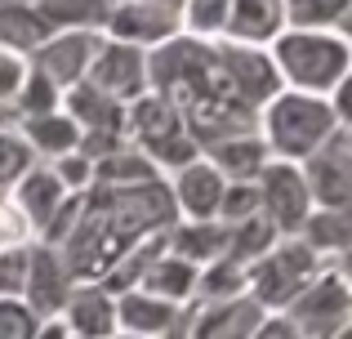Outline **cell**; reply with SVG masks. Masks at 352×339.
Returning <instances> with one entry per match:
<instances>
[{"label":"cell","mask_w":352,"mask_h":339,"mask_svg":"<svg viewBox=\"0 0 352 339\" xmlns=\"http://www.w3.org/2000/svg\"><path fill=\"white\" fill-rule=\"evenodd\" d=\"M98 36L103 32H89V27L50 32L32 54H27V63H32L41 76H50L58 89H67V85H76V80H85V67H89V58H94Z\"/></svg>","instance_id":"12"},{"label":"cell","mask_w":352,"mask_h":339,"mask_svg":"<svg viewBox=\"0 0 352 339\" xmlns=\"http://www.w3.org/2000/svg\"><path fill=\"white\" fill-rule=\"evenodd\" d=\"M258 188V215L276 228V232H299L303 219L312 215V197H308V183L299 174V161H267L254 179Z\"/></svg>","instance_id":"7"},{"label":"cell","mask_w":352,"mask_h":339,"mask_svg":"<svg viewBox=\"0 0 352 339\" xmlns=\"http://www.w3.org/2000/svg\"><path fill=\"white\" fill-rule=\"evenodd\" d=\"M14 130L23 134V143L32 148L36 161H54V157H63V152L80 148V130H76V121H72L63 107L41 112V116H18Z\"/></svg>","instance_id":"21"},{"label":"cell","mask_w":352,"mask_h":339,"mask_svg":"<svg viewBox=\"0 0 352 339\" xmlns=\"http://www.w3.org/2000/svg\"><path fill=\"white\" fill-rule=\"evenodd\" d=\"M335 125H344V121H339L330 94H308V89L281 85L258 107V134H263L267 152L276 161H303L317 143H326V134Z\"/></svg>","instance_id":"3"},{"label":"cell","mask_w":352,"mask_h":339,"mask_svg":"<svg viewBox=\"0 0 352 339\" xmlns=\"http://www.w3.org/2000/svg\"><path fill=\"white\" fill-rule=\"evenodd\" d=\"M267 54H272V67L285 89L335 94L352 76L348 27H281Z\"/></svg>","instance_id":"2"},{"label":"cell","mask_w":352,"mask_h":339,"mask_svg":"<svg viewBox=\"0 0 352 339\" xmlns=\"http://www.w3.org/2000/svg\"><path fill=\"white\" fill-rule=\"evenodd\" d=\"M50 36V23L36 14L32 0H14V5H0V45L18 54H32L36 45Z\"/></svg>","instance_id":"25"},{"label":"cell","mask_w":352,"mask_h":339,"mask_svg":"<svg viewBox=\"0 0 352 339\" xmlns=\"http://www.w3.org/2000/svg\"><path fill=\"white\" fill-rule=\"evenodd\" d=\"M161 5H179V0H161Z\"/></svg>","instance_id":"42"},{"label":"cell","mask_w":352,"mask_h":339,"mask_svg":"<svg viewBox=\"0 0 352 339\" xmlns=\"http://www.w3.org/2000/svg\"><path fill=\"white\" fill-rule=\"evenodd\" d=\"M54 174H58V183L67 192H85L89 183H94V157H85L80 148H72V152H63V157H54V161H45Z\"/></svg>","instance_id":"35"},{"label":"cell","mask_w":352,"mask_h":339,"mask_svg":"<svg viewBox=\"0 0 352 339\" xmlns=\"http://www.w3.org/2000/svg\"><path fill=\"white\" fill-rule=\"evenodd\" d=\"M241 290H245V263L219 254V259H210L206 268H201L197 295L192 299H223V295H241Z\"/></svg>","instance_id":"31"},{"label":"cell","mask_w":352,"mask_h":339,"mask_svg":"<svg viewBox=\"0 0 352 339\" xmlns=\"http://www.w3.org/2000/svg\"><path fill=\"white\" fill-rule=\"evenodd\" d=\"M321 263H330V259H321L299 232H285L245 268V295L258 299L267 313H281V308L321 272Z\"/></svg>","instance_id":"4"},{"label":"cell","mask_w":352,"mask_h":339,"mask_svg":"<svg viewBox=\"0 0 352 339\" xmlns=\"http://www.w3.org/2000/svg\"><path fill=\"white\" fill-rule=\"evenodd\" d=\"M281 317L303 339H339L352 331V286H348V259L321 263V272L281 308Z\"/></svg>","instance_id":"5"},{"label":"cell","mask_w":352,"mask_h":339,"mask_svg":"<svg viewBox=\"0 0 352 339\" xmlns=\"http://www.w3.org/2000/svg\"><path fill=\"white\" fill-rule=\"evenodd\" d=\"M116 331L143 335V339H183L188 331V304H170L161 295L129 286L116 290Z\"/></svg>","instance_id":"11"},{"label":"cell","mask_w":352,"mask_h":339,"mask_svg":"<svg viewBox=\"0 0 352 339\" xmlns=\"http://www.w3.org/2000/svg\"><path fill=\"white\" fill-rule=\"evenodd\" d=\"M197 277H201L197 263L161 245V250L147 259V268L138 272L134 286H138V290H147V295L170 299V304H192V295H197Z\"/></svg>","instance_id":"19"},{"label":"cell","mask_w":352,"mask_h":339,"mask_svg":"<svg viewBox=\"0 0 352 339\" xmlns=\"http://www.w3.org/2000/svg\"><path fill=\"white\" fill-rule=\"evenodd\" d=\"M179 219L165 179L129 183V188H112V183H89L80 197V215L72 232L58 241V254L67 263L72 281H103L125 250L138 241L165 232Z\"/></svg>","instance_id":"1"},{"label":"cell","mask_w":352,"mask_h":339,"mask_svg":"<svg viewBox=\"0 0 352 339\" xmlns=\"http://www.w3.org/2000/svg\"><path fill=\"white\" fill-rule=\"evenodd\" d=\"M107 339H143V335H125V331H116V335H107Z\"/></svg>","instance_id":"41"},{"label":"cell","mask_w":352,"mask_h":339,"mask_svg":"<svg viewBox=\"0 0 352 339\" xmlns=\"http://www.w3.org/2000/svg\"><path fill=\"white\" fill-rule=\"evenodd\" d=\"M299 174L308 183L312 206H352V130L335 125L326 143L299 161Z\"/></svg>","instance_id":"6"},{"label":"cell","mask_w":352,"mask_h":339,"mask_svg":"<svg viewBox=\"0 0 352 339\" xmlns=\"http://www.w3.org/2000/svg\"><path fill=\"white\" fill-rule=\"evenodd\" d=\"M165 250L206 268L210 259H219L228 250V223H219V219H174L165 228Z\"/></svg>","instance_id":"22"},{"label":"cell","mask_w":352,"mask_h":339,"mask_svg":"<svg viewBox=\"0 0 352 339\" xmlns=\"http://www.w3.org/2000/svg\"><path fill=\"white\" fill-rule=\"evenodd\" d=\"M72 339H76V335H72Z\"/></svg>","instance_id":"43"},{"label":"cell","mask_w":352,"mask_h":339,"mask_svg":"<svg viewBox=\"0 0 352 339\" xmlns=\"http://www.w3.org/2000/svg\"><path fill=\"white\" fill-rule=\"evenodd\" d=\"M165 183H170V197H174L179 219H214L228 179L210 166L206 157H192L188 166H179L174 174H165Z\"/></svg>","instance_id":"17"},{"label":"cell","mask_w":352,"mask_h":339,"mask_svg":"<svg viewBox=\"0 0 352 339\" xmlns=\"http://www.w3.org/2000/svg\"><path fill=\"white\" fill-rule=\"evenodd\" d=\"M36 14L50 23V32H67V27H89L98 32L107 14V0H32Z\"/></svg>","instance_id":"26"},{"label":"cell","mask_w":352,"mask_h":339,"mask_svg":"<svg viewBox=\"0 0 352 339\" xmlns=\"http://www.w3.org/2000/svg\"><path fill=\"white\" fill-rule=\"evenodd\" d=\"M23 76H27V54L0 45V125H14V121H9V103H14Z\"/></svg>","instance_id":"36"},{"label":"cell","mask_w":352,"mask_h":339,"mask_svg":"<svg viewBox=\"0 0 352 339\" xmlns=\"http://www.w3.org/2000/svg\"><path fill=\"white\" fill-rule=\"evenodd\" d=\"M285 27H348L352 0H281Z\"/></svg>","instance_id":"30"},{"label":"cell","mask_w":352,"mask_h":339,"mask_svg":"<svg viewBox=\"0 0 352 339\" xmlns=\"http://www.w3.org/2000/svg\"><path fill=\"white\" fill-rule=\"evenodd\" d=\"M299 237L321 254V259H348L352 245V206H312L303 219Z\"/></svg>","instance_id":"24"},{"label":"cell","mask_w":352,"mask_h":339,"mask_svg":"<svg viewBox=\"0 0 352 339\" xmlns=\"http://www.w3.org/2000/svg\"><path fill=\"white\" fill-rule=\"evenodd\" d=\"M201 157L223 174V179H258V170L272 161V152H267L258 130H245V134H228V139L201 143Z\"/></svg>","instance_id":"20"},{"label":"cell","mask_w":352,"mask_h":339,"mask_svg":"<svg viewBox=\"0 0 352 339\" xmlns=\"http://www.w3.org/2000/svg\"><path fill=\"white\" fill-rule=\"evenodd\" d=\"M58 317L76 339H107L116 335V295L103 281H76L63 299Z\"/></svg>","instance_id":"15"},{"label":"cell","mask_w":352,"mask_h":339,"mask_svg":"<svg viewBox=\"0 0 352 339\" xmlns=\"http://www.w3.org/2000/svg\"><path fill=\"white\" fill-rule=\"evenodd\" d=\"M263 313L267 308L258 299H250L245 290L223 299H192L183 339H250L254 326L263 322Z\"/></svg>","instance_id":"10"},{"label":"cell","mask_w":352,"mask_h":339,"mask_svg":"<svg viewBox=\"0 0 352 339\" xmlns=\"http://www.w3.org/2000/svg\"><path fill=\"white\" fill-rule=\"evenodd\" d=\"M36 322H41V317L18 295H0V339H32Z\"/></svg>","instance_id":"38"},{"label":"cell","mask_w":352,"mask_h":339,"mask_svg":"<svg viewBox=\"0 0 352 339\" xmlns=\"http://www.w3.org/2000/svg\"><path fill=\"white\" fill-rule=\"evenodd\" d=\"M250 339H303V335L294 331L281 313H263V322L254 326V335H250Z\"/></svg>","instance_id":"39"},{"label":"cell","mask_w":352,"mask_h":339,"mask_svg":"<svg viewBox=\"0 0 352 339\" xmlns=\"http://www.w3.org/2000/svg\"><path fill=\"white\" fill-rule=\"evenodd\" d=\"M32 339H72V331L63 326V317H41L36 331H32Z\"/></svg>","instance_id":"40"},{"label":"cell","mask_w":352,"mask_h":339,"mask_svg":"<svg viewBox=\"0 0 352 339\" xmlns=\"http://www.w3.org/2000/svg\"><path fill=\"white\" fill-rule=\"evenodd\" d=\"M5 197H9V206L23 215V223L32 228V237H41V228L50 223V215L63 206L67 188L58 183V174L45 166V161H32V166H27L14 183H9Z\"/></svg>","instance_id":"16"},{"label":"cell","mask_w":352,"mask_h":339,"mask_svg":"<svg viewBox=\"0 0 352 339\" xmlns=\"http://www.w3.org/2000/svg\"><path fill=\"white\" fill-rule=\"evenodd\" d=\"M285 27V5L281 0H232L228 5L223 36L241 45H272V36Z\"/></svg>","instance_id":"23"},{"label":"cell","mask_w":352,"mask_h":339,"mask_svg":"<svg viewBox=\"0 0 352 339\" xmlns=\"http://www.w3.org/2000/svg\"><path fill=\"white\" fill-rule=\"evenodd\" d=\"M250 215H258V188H254V179H228L214 219H219V223H241V219H250Z\"/></svg>","instance_id":"33"},{"label":"cell","mask_w":352,"mask_h":339,"mask_svg":"<svg viewBox=\"0 0 352 339\" xmlns=\"http://www.w3.org/2000/svg\"><path fill=\"white\" fill-rule=\"evenodd\" d=\"M228 5L232 0H179V32L201 36V41H219L228 23Z\"/></svg>","instance_id":"29"},{"label":"cell","mask_w":352,"mask_h":339,"mask_svg":"<svg viewBox=\"0 0 352 339\" xmlns=\"http://www.w3.org/2000/svg\"><path fill=\"white\" fill-rule=\"evenodd\" d=\"M32 148L23 143V134L14 125H0V192H9V183L18 179L27 166H32Z\"/></svg>","instance_id":"34"},{"label":"cell","mask_w":352,"mask_h":339,"mask_svg":"<svg viewBox=\"0 0 352 339\" xmlns=\"http://www.w3.org/2000/svg\"><path fill=\"white\" fill-rule=\"evenodd\" d=\"M27 259H32V241L0 245V295H23Z\"/></svg>","instance_id":"37"},{"label":"cell","mask_w":352,"mask_h":339,"mask_svg":"<svg viewBox=\"0 0 352 339\" xmlns=\"http://www.w3.org/2000/svg\"><path fill=\"white\" fill-rule=\"evenodd\" d=\"M72 286H76V281H72L58 245L36 241V237H32V259H27V277H23V295H18V299H23L36 317H58L63 299H67Z\"/></svg>","instance_id":"14"},{"label":"cell","mask_w":352,"mask_h":339,"mask_svg":"<svg viewBox=\"0 0 352 339\" xmlns=\"http://www.w3.org/2000/svg\"><path fill=\"white\" fill-rule=\"evenodd\" d=\"M214 50H219V63H223L232 89L245 98L250 107H263L267 98L281 89V76H276V67H272V54H267V45H241V41L219 36Z\"/></svg>","instance_id":"13"},{"label":"cell","mask_w":352,"mask_h":339,"mask_svg":"<svg viewBox=\"0 0 352 339\" xmlns=\"http://www.w3.org/2000/svg\"><path fill=\"white\" fill-rule=\"evenodd\" d=\"M276 237H281V232H276V228L267 223L263 215H250V219H241V223H228V250H223V254L250 268V263H254L258 254H263L267 245L276 241Z\"/></svg>","instance_id":"27"},{"label":"cell","mask_w":352,"mask_h":339,"mask_svg":"<svg viewBox=\"0 0 352 339\" xmlns=\"http://www.w3.org/2000/svg\"><path fill=\"white\" fill-rule=\"evenodd\" d=\"M85 80L94 89H103V94L120 98V103H134L138 94H147V50L112 41V36H98Z\"/></svg>","instance_id":"8"},{"label":"cell","mask_w":352,"mask_h":339,"mask_svg":"<svg viewBox=\"0 0 352 339\" xmlns=\"http://www.w3.org/2000/svg\"><path fill=\"white\" fill-rule=\"evenodd\" d=\"M147 161H152L161 174H174L179 166H188L192 157H201V143L188 134V125L183 130H174V134H165V139H156V143H147V148H138Z\"/></svg>","instance_id":"32"},{"label":"cell","mask_w":352,"mask_h":339,"mask_svg":"<svg viewBox=\"0 0 352 339\" xmlns=\"http://www.w3.org/2000/svg\"><path fill=\"white\" fill-rule=\"evenodd\" d=\"M103 36L138 50H152V45L170 41L179 32V5H161V0H107L103 14Z\"/></svg>","instance_id":"9"},{"label":"cell","mask_w":352,"mask_h":339,"mask_svg":"<svg viewBox=\"0 0 352 339\" xmlns=\"http://www.w3.org/2000/svg\"><path fill=\"white\" fill-rule=\"evenodd\" d=\"M63 112L76 121L80 139L85 134H125V103L103 89H94L89 80H76V85L63 89Z\"/></svg>","instance_id":"18"},{"label":"cell","mask_w":352,"mask_h":339,"mask_svg":"<svg viewBox=\"0 0 352 339\" xmlns=\"http://www.w3.org/2000/svg\"><path fill=\"white\" fill-rule=\"evenodd\" d=\"M63 103V89L54 85L50 76H41V72L27 63V76L23 85H18L14 103H9V121H18V116H41V112H54V107Z\"/></svg>","instance_id":"28"}]
</instances>
